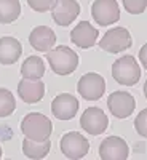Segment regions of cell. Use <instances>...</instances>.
Masks as SVG:
<instances>
[{
    "instance_id": "obj_1",
    "label": "cell",
    "mask_w": 147,
    "mask_h": 160,
    "mask_svg": "<svg viewBox=\"0 0 147 160\" xmlns=\"http://www.w3.org/2000/svg\"><path fill=\"white\" fill-rule=\"evenodd\" d=\"M47 59L53 72L58 75H69L78 66V55L69 47H56L47 51Z\"/></svg>"
},
{
    "instance_id": "obj_2",
    "label": "cell",
    "mask_w": 147,
    "mask_h": 160,
    "mask_svg": "<svg viewBox=\"0 0 147 160\" xmlns=\"http://www.w3.org/2000/svg\"><path fill=\"white\" fill-rule=\"evenodd\" d=\"M21 131L26 138L32 141H45L50 139L53 133V123L47 115L38 112H31L22 118Z\"/></svg>"
},
{
    "instance_id": "obj_3",
    "label": "cell",
    "mask_w": 147,
    "mask_h": 160,
    "mask_svg": "<svg viewBox=\"0 0 147 160\" xmlns=\"http://www.w3.org/2000/svg\"><path fill=\"white\" fill-rule=\"evenodd\" d=\"M112 77L120 85H125V87L136 85L139 82V78H141L139 62L136 61L135 56H131V55L118 58L112 64Z\"/></svg>"
},
{
    "instance_id": "obj_4",
    "label": "cell",
    "mask_w": 147,
    "mask_h": 160,
    "mask_svg": "<svg viewBox=\"0 0 147 160\" xmlns=\"http://www.w3.org/2000/svg\"><path fill=\"white\" fill-rule=\"evenodd\" d=\"M59 148H61V152L67 158L77 160V158H82L88 154L90 142L83 135H80L78 131H69L61 138Z\"/></svg>"
},
{
    "instance_id": "obj_5",
    "label": "cell",
    "mask_w": 147,
    "mask_h": 160,
    "mask_svg": "<svg viewBox=\"0 0 147 160\" xmlns=\"http://www.w3.org/2000/svg\"><path fill=\"white\" fill-rule=\"evenodd\" d=\"M133 45V38L128 29L125 28H114L105 32L99 42L101 50L107 51V53H120L125 51Z\"/></svg>"
},
{
    "instance_id": "obj_6",
    "label": "cell",
    "mask_w": 147,
    "mask_h": 160,
    "mask_svg": "<svg viewBox=\"0 0 147 160\" xmlns=\"http://www.w3.org/2000/svg\"><path fill=\"white\" fill-rule=\"evenodd\" d=\"M78 95L86 101H98L105 91V80L96 72H90L80 77L78 80Z\"/></svg>"
},
{
    "instance_id": "obj_7",
    "label": "cell",
    "mask_w": 147,
    "mask_h": 160,
    "mask_svg": "<svg viewBox=\"0 0 147 160\" xmlns=\"http://www.w3.org/2000/svg\"><path fill=\"white\" fill-rule=\"evenodd\" d=\"M109 118L101 108H88L82 117H80V127H82L88 135L98 136L107 130Z\"/></svg>"
},
{
    "instance_id": "obj_8",
    "label": "cell",
    "mask_w": 147,
    "mask_h": 160,
    "mask_svg": "<svg viewBox=\"0 0 147 160\" xmlns=\"http://www.w3.org/2000/svg\"><path fill=\"white\" fill-rule=\"evenodd\" d=\"M91 16L99 26H110L120 19L117 0H95L91 5Z\"/></svg>"
},
{
    "instance_id": "obj_9",
    "label": "cell",
    "mask_w": 147,
    "mask_h": 160,
    "mask_svg": "<svg viewBox=\"0 0 147 160\" xmlns=\"http://www.w3.org/2000/svg\"><path fill=\"white\" fill-rule=\"evenodd\" d=\"M107 108L117 118H126L136 109V101L128 91H114L107 98Z\"/></svg>"
},
{
    "instance_id": "obj_10",
    "label": "cell",
    "mask_w": 147,
    "mask_h": 160,
    "mask_svg": "<svg viewBox=\"0 0 147 160\" xmlns=\"http://www.w3.org/2000/svg\"><path fill=\"white\" fill-rule=\"evenodd\" d=\"M128 154V144L120 136H109L99 146V157L102 160H125Z\"/></svg>"
},
{
    "instance_id": "obj_11",
    "label": "cell",
    "mask_w": 147,
    "mask_h": 160,
    "mask_svg": "<svg viewBox=\"0 0 147 160\" xmlns=\"http://www.w3.org/2000/svg\"><path fill=\"white\" fill-rule=\"evenodd\" d=\"M80 15V3L77 0H58L51 10V16L58 26H69Z\"/></svg>"
},
{
    "instance_id": "obj_12",
    "label": "cell",
    "mask_w": 147,
    "mask_h": 160,
    "mask_svg": "<svg viewBox=\"0 0 147 160\" xmlns=\"http://www.w3.org/2000/svg\"><path fill=\"white\" fill-rule=\"evenodd\" d=\"M51 112L59 120H71L78 112V99L71 93H61L53 99Z\"/></svg>"
},
{
    "instance_id": "obj_13",
    "label": "cell",
    "mask_w": 147,
    "mask_h": 160,
    "mask_svg": "<svg viewBox=\"0 0 147 160\" xmlns=\"http://www.w3.org/2000/svg\"><path fill=\"white\" fill-rule=\"evenodd\" d=\"M99 37V32L96 28L88 22V21H80L75 28L71 31V40L72 43L80 47V48H91L96 43Z\"/></svg>"
},
{
    "instance_id": "obj_14",
    "label": "cell",
    "mask_w": 147,
    "mask_h": 160,
    "mask_svg": "<svg viewBox=\"0 0 147 160\" xmlns=\"http://www.w3.org/2000/svg\"><path fill=\"white\" fill-rule=\"evenodd\" d=\"M29 43L34 50H37L40 53H47L55 47L56 34L48 26H37V28L32 29V32L29 35Z\"/></svg>"
},
{
    "instance_id": "obj_15",
    "label": "cell",
    "mask_w": 147,
    "mask_h": 160,
    "mask_svg": "<svg viewBox=\"0 0 147 160\" xmlns=\"http://www.w3.org/2000/svg\"><path fill=\"white\" fill-rule=\"evenodd\" d=\"M18 95L24 102L35 104L38 101H42V98L45 95V85L40 80L22 78L18 83Z\"/></svg>"
},
{
    "instance_id": "obj_16",
    "label": "cell",
    "mask_w": 147,
    "mask_h": 160,
    "mask_svg": "<svg viewBox=\"0 0 147 160\" xmlns=\"http://www.w3.org/2000/svg\"><path fill=\"white\" fill-rule=\"evenodd\" d=\"M22 53V47L19 40L15 37H2L0 38V64H15Z\"/></svg>"
},
{
    "instance_id": "obj_17",
    "label": "cell",
    "mask_w": 147,
    "mask_h": 160,
    "mask_svg": "<svg viewBox=\"0 0 147 160\" xmlns=\"http://www.w3.org/2000/svg\"><path fill=\"white\" fill-rule=\"evenodd\" d=\"M51 149V141L45 139V141H32L29 138H24L22 141V152L26 157L38 160V158H43L47 157V154Z\"/></svg>"
},
{
    "instance_id": "obj_18",
    "label": "cell",
    "mask_w": 147,
    "mask_h": 160,
    "mask_svg": "<svg viewBox=\"0 0 147 160\" xmlns=\"http://www.w3.org/2000/svg\"><path fill=\"white\" fill-rule=\"evenodd\" d=\"M21 74L22 78H31V80H40L45 74V62L38 56H29L21 66Z\"/></svg>"
},
{
    "instance_id": "obj_19",
    "label": "cell",
    "mask_w": 147,
    "mask_h": 160,
    "mask_svg": "<svg viewBox=\"0 0 147 160\" xmlns=\"http://www.w3.org/2000/svg\"><path fill=\"white\" fill-rule=\"evenodd\" d=\"M21 15L19 0H0V24H10Z\"/></svg>"
},
{
    "instance_id": "obj_20",
    "label": "cell",
    "mask_w": 147,
    "mask_h": 160,
    "mask_svg": "<svg viewBox=\"0 0 147 160\" xmlns=\"http://www.w3.org/2000/svg\"><path fill=\"white\" fill-rule=\"evenodd\" d=\"M16 109V99L7 88H0V117H8Z\"/></svg>"
},
{
    "instance_id": "obj_21",
    "label": "cell",
    "mask_w": 147,
    "mask_h": 160,
    "mask_svg": "<svg viewBox=\"0 0 147 160\" xmlns=\"http://www.w3.org/2000/svg\"><path fill=\"white\" fill-rule=\"evenodd\" d=\"M123 7L130 15H141L147 7V0H123Z\"/></svg>"
},
{
    "instance_id": "obj_22",
    "label": "cell",
    "mask_w": 147,
    "mask_h": 160,
    "mask_svg": "<svg viewBox=\"0 0 147 160\" xmlns=\"http://www.w3.org/2000/svg\"><path fill=\"white\" fill-rule=\"evenodd\" d=\"M56 2L58 0H27L29 7L34 11H38V13H45V11L53 10V7L56 5Z\"/></svg>"
},
{
    "instance_id": "obj_23",
    "label": "cell",
    "mask_w": 147,
    "mask_h": 160,
    "mask_svg": "<svg viewBox=\"0 0 147 160\" xmlns=\"http://www.w3.org/2000/svg\"><path fill=\"white\" fill-rule=\"evenodd\" d=\"M135 128L141 136L147 138V109H142L135 118Z\"/></svg>"
},
{
    "instance_id": "obj_24",
    "label": "cell",
    "mask_w": 147,
    "mask_h": 160,
    "mask_svg": "<svg viewBox=\"0 0 147 160\" xmlns=\"http://www.w3.org/2000/svg\"><path fill=\"white\" fill-rule=\"evenodd\" d=\"M139 61L144 66V69L147 71V43L142 45V48L139 50Z\"/></svg>"
},
{
    "instance_id": "obj_25",
    "label": "cell",
    "mask_w": 147,
    "mask_h": 160,
    "mask_svg": "<svg viewBox=\"0 0 147 160\" xmlns=\"http://www.w3.org/2000/svg\"><path fill=\"white\" fill-rule=\"evenodd\" d=\"M144 95H145V98H147V80H145V83H144Z\"/></svg>"
},
{
    "instance_id": "obj_26",
    "label": "cell",
    "mask_w": 147,
    "mask_h": 160,
    "mask_svg": "<svg viewBox=\"0 0 147 160\" xmlns=\"http://www.w3.org/2000/svg\"><path fill=\"white\" fill-rule=\"evenodd\" d=\"M0 157H2V146H0Z\"/></svg>"
}]
</instances>
